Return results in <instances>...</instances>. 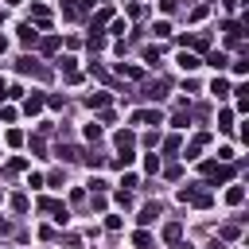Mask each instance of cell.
<instances>
[{
	"mask_svg": "<svg viewBox=\"0 0 249 249\" xmlns=\"http://www.w3.org/2000/svg\"><path fill=\"white\" fill-rule=\"evenodd\" d=\"M202 175H206V187H218V183H230L237 175V163H226V160H202Z\"/></svg>",
	"mask_w": 249,
	"mask_h": 249,
	"instance_id": "obj_1",
	"label": "cell"
},
{
	"mask_svg": "<svg viewBox=\"0 0 249 249\" xmlns=\"http://www.w3.org/2000/svg\"><path fill=\"white\" fill-rule=\"evenodd\" d=\"M179 202H191V206L206 210V206L214 202V195H210L206 183H187V187H179Z\"/></svg>",
	"mask_w": 249,
	"mask_h": 249,
	"instance_id": "obj_2",
	"label": "cell"
},
{
	"mask_svg": "<svg viewBox=\"0 0 249 249\" xmlns=\"http://www.w3.org/2000/svg\"><path fill=\"white\" fill-rule=\"evenodd\" d=\"M167 89H171V82H167V78H144L140 97H148V101H163V97H167Z\"/></svg>",
	"mask_w": 249,
	"mask_h": 249,
	"instance_id": "obj_3",
	"label": "cell"
},
{
	"mask_svg": "<svg viewBox=\"0 0 249 249\" xmlns=\"http://www.w3.org/2000/svg\"><path fill=\"white\" fill-rule=\"evenodd\" d=\"M16 70H19V74H31V78H51V70H47L43 62H35L31 54H23V58H16Z\"/></svg>",
	"mask_w": 249,
	"mask_h": 249,
	"instance_id": "obj_4",
	"label": "cell"
},
{
	"mask_svg": "<svg viewBox=\"0 0 249 249\" xmlns=\"http://www.w3.org/2000/svg\"><path fill=\"white\" fill-rule=\"evenodd\" d=\"M39 210H43V214H54V222H66V218H70L66 202H58V198H39Z\"/></svg>",
	"mask_w": 249,
	"mask_h": 249,
	"instance_id": "obj_5",
	"label": "cell"
},
{
	"mask_svg": "<svg viewBox=\"0 0 249 249\" xmlns=\"http://www.w3.org/2000/svg\"><path fill=\"white\" fill-rule=\"evenodd\" d=\"M58 70H62V78H66L70 86H74V82H82V70H78V58H70V54H66V58H58Z\"/></svg>",
	"mask_w": 249,
	"mask_h": 249,
	"instance_id": "obj_6",
	"label": "cell"
},
{
	"mask_svg": "<svg viewBox=\"0 0 249 249\" xmlns=\"http://www.w3.org/2000/svg\"><path fill=\"white\" fill-rule=\"evenodd\" d=\"M210 144V132H195L191 136V144H187V152H183V160H198V152Z\"/></svg>",
	"mask_w": 249,
	"mask_h": 249,
	"instance_id": "obj_7",
	"label": "cell"
},
{
	"mask_svg": "<svg viewBox=\"0 0 249 249\" xmlns=\"http://www.w3.org/2000/svg\"><path fill=\"white\" fill-rule=\"evenodd\" d=\"M31 23L43 31V27H51V8L47 4H31Z\"/></svg>",
	"mask_w": 249,
	"mask_h": 249,
	"instance_id": "obj_8",
	"label": "cell"
},
{
	"mask_svg": "<svg viewBox=\"0 0 249 249\" xmlns=\"http://www.w3.org/2000/svg\"><path fill=\"white\" fill-rule=\"evenodd\" d=\"M86 105H89V109H109V105H113V93H109V89H93V93L86 97Z\"/></svg>",
	"mask_w": 249,
	"mask_h": 249,
	"instance_id": "obj_9",
	"label": "cell"
},
{
	"mask_svg": "<svg viewBox=\"0 0 249 249\" xmlns=\"http://www.w3.org/2000/svg\"><path fill=\"white\" fill-rule=\"evenodd\" d=\"M54 156H58L62 163H74V160H82V148H78V144H62V140H58V148H54Z\"/></svg>",
	"mask_w": 249,
	"mask_h": 249,
	"instance_id": "obj_10",
	"label": "cell"
},
{
	"mask_svg": "<svg viewBox=\"0 0 249 249\" xmlns=\"http://www.w3.org/2000/svg\"><path fill=\"white\" fill-rule=\"evenodd\" d=\"M19 43H23V47H35V43H39V27H35L31 19L19 23Z\"/></svg>",
	"mask_w": 249,
	"mask_h": 249,
	"instance_id": "obj_11",
	"label": "cell"
},
{
	"mask_svg": "<svg viewBox=\"0 0 249 249\" xmlns=\"http://www.w3.org/2000/svg\"><path fill=\"white\" fill-rule=\"evenodd\" d=\"M156 218H160V202H144V206H140V214H136V222H140V226H152Z\"/></svg>",
	"mask_w": 249,
	"mask_h": 249,
	"instance_id": "obj_12",
	"label": "cell"
},
{
	"mask_svg": "<svg viewBox=\"0 0 249 249\" xmlns=\"http://www.w3.org/2000/svg\"><path fill=\"white\" fill-rule=\"evenodd\" d=\"M132 121H136V124H163V113H160V109H140Z\"/></svg>",
	"mask_w": 249,
	"mask_h": 249,
	"instance_id": "obj_13",
	"label": "cell"
},
{
	"mask_svg": "<svg viewBox=\"0 0 249 249\" xmlns=\"http://www.w3.org/2000/svg\"><path fill=\"white\" fill-rule=\"evenodd\" d=\"M179 66L191 74V70H198V66H202V58H198L195 51H179Z\"/></svg>",
	"mask_w": 249,
	"mask_h": 249,
	"instance_id": "obj_14",
	"label": "cell"
},
{
	"mask_svg": "<svg viewBox=\"0 0 249 249\" xmlns=\"http://www.w3.org/2000/svg\"><path fill=\"white\" fill-rule=\"evenodd\" d=\"M43 105H47V97H43V93H27V97H23V113H31V117H35Z\"/></svg>",
	"mask_w": 249,
	"mask_h": 249,
	"instance_id": "obj_15",
	"label": "cell"
},
{
	"mask_svg": "<svg viewBox=\"0 0 249 249\" xmlns=\"http://www.w3.org/2000/svg\"><path fill=\"white\" fill-rule=\"evenodd\" d=\"M160 148H163V156H175V152H183V140H179V132L163 136V140H160Z\"/></svg>",
	"mask_w": 249,
	"mask_h": 249,
	"instance_id": "obj_16",
	"label": "cell"
},
{
	"mask_svg": "<svg viewBox=\"0 0 249 249\" xmlns=\"http://www.w3.org/2000/svg\"><path fill=\"white\" fill-rule=\"evenodd\" d=\"M35 47H39V51H43V54H54V51H58V47H62V39H58V35H43V39H39V43H35Z\"/></svg>",
	"mask_w": 249,
	"mask_h": 249,
	"instance_id": "obj_17",
	"label": "cell"
},
{
	"mask_svg": "<svg viewBox=\"0 0 249 249\" xmlns=\"http://www.w3.org/2000/svg\"><path fill=\"white\" fill-rule=\"evenodd\" d=\"M206 62H210L214 70H226V66H230V54H226V51H206Z\"/></svg>",
	"mask_w": 249,
	"mask_h": 249,
	"instance_id": "obj_18",
	"label": "cell"
},
{
	"mask_svg": "<svg viewBox=\"0 0 249 249\" xmlns=\"http://www.w3.org/2000/svg\"><path fill=\"white\" fill-rule=\"evenodd\" d=\"M113 140H117V152H128V148H136V136H132L128 128H121V132H117Z\"/></svg>",
	"mask_w": 249,
	"mask_h": 249,
	"instance_id": "obj_19",
	"label": "cell"
},
{
	"mask_svg": "<svg viewBox=\"0 0 249 249\" xmlns=\"http://www.w3.org/2000/svg\"><path fill=\"white\" fill-rule=\"evenodd\" d=\"M86 47H89V51H101V47H105V35H101V27H89V35H86Z\"/></svg>",
	"mask_w": 249,
	"mask_h": 249,
	"instance_id": "obj_20",
	"label": "cell"
},
{
	"mask_svg": "<svg viewBox=\"0 0 249 249\" xmlns=\"http://www.w3.org/2000/svg\"><path fill=\"white\" fill-rule=\"evenodd\" d=\"M171 124H175V128H187V124H191V109H187V105H179V109L171 113Z\"/></svg>",
	"mask_w": 249,
	"mask_h": 249,
	"instance_id": "obj_21",
	"label": "cell"
},
{
	"mask_svg": "<svg viewBox=\"0 0 249 249\" xmlns=\"http://www.w3.org/2000/svg\"><path fill=\"white\" fill-rule=\"evenodd\" d=\"M19 171H27V160H23V156H12V160L4 163V175H19Z\"/></svg>",
	"mask_w": 249,
	"mask_h": 249,
	"instance_id": "obj_22",
	"label": "cell"
},
{
	"mask_svg": "<svg viewBox=\"0 0 249 249\" xmlns=\"http://www.w3.org/2000/svg\"><path fill=\"white\" fill-rule=\"evenodd\" d=\"M113 202H117L121 210H132V191H124V187H117V191H113Z\"/></svg>",
	"mask_w": 249,
	"mask_h": 249,
	"instance_id": "obj_23",
	"label": "cell"
},
{
	"mask_svg": "<svg viewBox=\"0 0 249 249\" xmlns=\"http://www.w3.org/2000/svg\"><path fill=\"white\" fill-rule=\"evenodd\" d=\"M117 74H121V78H136V82H144V70H140V66H124V62H117Z\"/></svg>",
	"mask_w": 249,
	"mask_h": 249,
	"instance_id": "obj_24",
	"label": "cell"
},
{
	"mask_svg": "<svg viewBox=\"0 0 249 249\" xmlns=\"http://www.w3.org/2000/svg\"><path fill=\"white\" fill-rule=\"evenodd\" d=\"M210 93H214V97H230V82H226V78L218 74V78L210 82Z\"/></svg>",
	"mask_w": 249,
	"mask_h": 249,
	"instance_id": "obj_25",
	"label": "cell"
},
{
	"mask_svg": "<svg viewBox=\"0 0 249 249\" xmlns=\"http://www.w3.org/2000/svg\"><path fill=\"white\" fill-rule=\"evenodd\" d=\"M233 97H237V113H245L249 109V86H237V89H230Z\"/></svg>",
	"mask_w": 249,
	"mask_h": 249,
	"instance_id": "obj_26",
	"label": "cell"
},
{
	"mask_svg": "<svg viewBox=\"0 0 249 249\" xmlns=\"http://www.w3.org/2000/svg\"><path fill=\"white\" fill-rule=\"evenodd\" d=\"M132 160H136V156H132V148H128V152H121V156H113L109 163H113L117 171H124V167H132Z\"/></svg>",
	"mask_w": 249,
	"mask_h": 249,
	"instance_id": "obj_27",
	"label": "cell"
},
{
	"mask_svg": "<svg viewBox=\"0 0 249 249\" xmlns=\"http://www.w3.org/2000/svg\"><path fill=\"white\" fill-rule=\"evenodd\" d=\"M226 202H230V206H241V202H245V187H237V183H233V187L226 191Z\"/></svg>",
	"mask_w": 249,
	"mask_h": 249,
	"instance_id": "obj_28",
	"label": "cell"
},
{
	"mask_svg": "<svg viewBox=\"0 0 249 249\" xmlns=\"http://www.w3.org/2000/svg\"><path fill=\"white\" fill-rule=\"evenodd\" d=\"M86 202H89V210H97V214H101V210L109 206V198H105V191H93V195H89Z\"/></svg>",
	"mask_w": 249,
	"mask_h": 249,
	"instance_id": "obj_29",
	"label": "cell"
},
{
	"mask_svg": "<svg viewBox=\"0 0 249 249\" xmlns=\"http://www.w3.org/2000/svg\"><path fill=\"white\" fill-rule=\"evenodd\" d=\"M109 19H113V8H109V4H101V8H97V16H93V27H105Z\"/></svg>",
	"mask_w": 249,
	"mask_h": 249,
	"instance_id": "obj_30",
	"label": "cell"
},
{
	"mask_svg": "<svg viewBox=\"0 0 249 249\" xmlns=\"http://www.w3.org/2000/svg\"><path fill=\"white\" fill-rule=\"evenodd\" d=\"M179 237H183V226L179 222H167L163 226V241H179Z\"/></svg>",
	"mask_w": 249,
	"mask_h": 249,
	"instance_id": "obj_31",
	"label": "cell"
},
{
	"mask_svg": "<svg viewBox=\"0 0 249 249\" xmlns=\"http://www.w3.org/2000/svg\"><path fill=\"white\" fill-rule=\"evenodd\" d=\"M132 245H136V249H152V233H148V230H136V233H132Z\"/></svg>",
	"mask_w": 249,
	"mask_h": 249,
	"instance_id": "obj_32",
	"label": "cell"
},
{
	"mask_svg": "<svg viewBox=\"0 0 249 249\" xmlns=\"http://www.w3.org/2000/svg\"><path fill=\"white\" fill-rule=\"evenodd\" d=\"M218 128H222V132L233 128V109H222V113H218Z\"/></svg>",
	"mask_w": 249,
	"mask_h": 249,
	"instance_id": "obj_33",
	"label": "cell"
},
{
	"mask_svg": "<svg viewBox=\"0 0 249 249\" xmlns=\"http://www.w3.org/2000/svg\"><path fill=\"white\" fill-rule=\"evenodd\" d=\"M218 237H222V241H233V237H241V226H233V222H230V226H222V230H218Z\"/></svg>",
	"mask_w": 249,
	"mask_h": 249,
	"instance_id": "obj_34",
	"label": "cell"
},
{
	"mask_svg": "<svg viewBox=\"0 0 249 249\" xmlns=\"http://www.w3.org/2000/svg\"><path fill=\"white\" fill-rule=\"evenodd\" d=\"M62 16H66V19H78V16H82L78 0H62Z\"/></svg>",
	"mask_w": 249,
	"mask_h": 249,
	"instance_id": "obj_35",
	"label": "cell"
},
{
	"mask_svg": "<svg viewBox=\"0 0 249 249\" xmlns=\"http://www.w3.org/2000/svg\"><path fill=\"white\" fill-rule=\"evenodd\" d=\"M152 35H156V39H167V35H171V23H167V19L152 23Z\"/></svg>",
	"mask_w": 249,
	"mask_h": 249,
	"instance_id": "obj_36",
	"label": "cell"
},
{
	"mask_svg": "<svg viewBox=\"0 0 249 249\" xmlns=\"http://www.w3.org/2000/svg\"><path fill=\"white\" fill-rule=\"evenodd\" d=\"M89 74H93L97 82H113V74H109L105 66H97V62H89Z\"/></svg>",
	"mask_w": 249,
	"mask_h": 249,
	"instance_id": "obj_37",
	"label": "cell"
},
{
	"mask_svg": "<svg viewBox=\"0 0 249 249\" xmlns=\"http://www.w3.org/2000/svg\"><path fill=\"white\" fill-rule=\"evenodd\" d=\"M27 206H31L27 195H12V210H16V214H27Z\"/></svg>",
	"mask_w": 249,
	"mask_h": 249,
	"instance_id": "obj_38",
	"label": "cell"
},
{
	"mask_svg": "<svg viewBox=\"0 0 249 249\" xmlns=\"http://www.w3.org/2000/svg\"><path fill=\"white\" fill-rule=\"evenodd\" d=\"M4 140H8L12 148H19V144H23V132H19V128H8V132H4Z\"/></svg>",
	"mask_w": 249,
	"mask_h": 249,
	"instance_id": "obj_39",
	"label": "cell"
},
{
	"mask_svg": "<svg viewBox=\"0 0 249 249\" xmlns=\"http://www.w3.org/2000/svg\"><path fill=\"white\" fill-rule=\"evenodd\" d=\"M82 160H86L89 167H101V163H105V156H101V152H82Z\"/></svg>",
	"mask_w": 249,
	"mask_h": 249,
	"instance_id": "obj_40",
	"label": "cell"
},
{
	"mask_svg": "<svg viewBox=\"0 0 249 249\" xmlns=\"http://www.w3.org/2000/svg\"><path fill=\"white\" fill-rule=\"evenodd\" d=\"M144 171L156 175V171H160V156H144Z\"/></svg>",
	"mask_w": 249,
	"mask_h": 249,
	"instance_id": "obj_41",
	"label": "cell"
},
{
	"mask_svg": "<svg viewBox=\"0 0 249 249\" xmlns=\"http://www.w3.org/2000/svg\"><path fill=\"white\" fill-rule=\"evenodd\" d=\"M109 27H113V35H121V39H124V31H128L124 19H109Z\"/></svg>",
	"mask_w": 249,
	"mask_h": 249,
	"instance_id": "obj_42",
	"label": "cell"
},
{
	"mask_svg": "<svg viewBox=\"0 0 249 249\" xmlns=\"http://www.w3.org/2000/svg\"><path fill=\"white\" fill-rule=\"evenodd\" d=\"M144 62L156 66V62H160V47H144Z\"/></svg>",
	"mask_w": 249,
	"mask_h": 249,
	"instance_id": "obj_43",
	"label": "cell"
},
{
	"mask_svg": "<svg viewBox=\"0 0 249 249\" xmlns=\"http://www.w3.org/2000/svg\"><path fill=\"white\" fill-rule=\"evenodd\" d=\"M86 140L97 144V140H101V124H86Z\"/></svg>",
	"mask_w": 249,
	"mask_h": 249,
	"instance_id": "obj_44",
	"label": "cell"
},
{
	"mask_svg": "<svg viewBox=\"0 0 249 249\" xmlns=\"http://www.w3.org/2000/svg\"><path fill=\"white\" fill-rule=\"evenodd\" d=\"M47 187H62V167H54V171L47 175Z\"/></svg>",
	"mask_w": 249,
	"mask_h": 249,
	"instance_id": "obj_45",
	"label": "cell"
},
{
	"mask_svg": "<svg viewBox=\"0 0 249 249\" xmlns=\"http://www.w3.org/2000/svg\"><path fill=\"white\" fill-rule=\"evenodd\" d=\"M86 198H89V195H86L82 187H78V191H70V202H74V206H86Z\"/></svg>",
	"mask_w": 249,
	"mask_h": 249,
	"instance_id": "obj_46",
	"label": "cell"
},
{
	"mask_svg": "<svg viewBox=\"0 0 249 249\" xmlns=\"http://www.w3.org/2000/svg\"><path fill=\"white\" fill-rule=\"evenodd\" d=\"M39 237H43V241H54L58 230H54V226H39Z\"/></svg>",
	"mask_w": 249,
	"mask_h": 249,
	"instance_id": "obj_47",
	"label": "cell"
},
{
	"mask_svg": "<svg viewBox=\"0 0 249 249\" xmlns=\"http://www.w3.org/2000/svg\"><path fill=\"white\" fill-rule=\"evenodd\" d=\"M47 105H51V109H62V105H66V97H62V93H51V97H47Z\"/></svg>",
	"mask_w": 249,
	"mask_h": 249,
	"instance_id": "obj_48",
	"label": "cell"
},
{
	"mask_svg": "<svg viewBox=\"0 0 249 249\" xmlns=\"http://www.w3.org/2000/svg\"><path fill=\"white\" fill-rule=\"evenodd\" d=\"M0 121H4V124H12V121H16V109H12V105H4V109H0Z\"/></svg>",
	"mask_w": 249,
	"mask_h": 249,
	"instance_id": "obj_49",
	"label": "cell"
},
{
	"mask_svg": "<svg viewBox=\"0 0 249 249\" xmlns=\"http://www.w3.org/2000/svg\"><path fill=\"white\" fill-rule=\"evenodd\" d=\"M31 152H35V156H43V152H47V144H43V136H31Z\"/></svg>",
	"mask_w": 249,
	"mask_h": 249,
	"instance_id": "obj_50",
	"label": "cell"
},
{
	"mask_svg": "<svg viewBox=\"0 0 249 249\" xmlns=\"http://www.w3.org/2000/svg\"><path fill=\"white\" fill-rule=\"evenodd\" d=\"M163 175H167V179H179V175H183V167H179V163H167V167H163Z\"/></svg>",
	"mask_w": 249,
	"mask_h": 249,
	"instance_id": "obj_51",
	"label": "cell"
},
{
	"mask_svg": "<svg viewBox=\"0 0 249 249\" xmlns=\"http://www.w3.org/2000/svg\"><path fill=\"white\" fill-rule=\"evenodd\" d=\"M233 70H237V74H245V70H249V58H245V54H241V58H233Z\"/></svg>",
	"mask_w": 249,
	"mask_h": 249,
	"instance_id": "obj_52",
	"label": "cell"
},
{
	"mask_svg": "<svg viewBox=\"0 0 249 249\" xmlns=\"http://www.w3.org/2000/svg\"><path fill=\"white\" fill-rule=\"evenodd\" d=\"M160 144V132H144V148H156Z\"/></svg>",
	"mask_w": 249,
	"mask_h": 249,
	"instance_id": "obj_53",
	"label": "cell"
},
{
	"mask_svg": "<svg viewBox=\"0 0 249 249\" xmlns=\"http://www.w3.org/2000/svg\"><path fill=\"white\" fill-rule=\"evenodd\" d=\"M105 230H113V233H117V230H121V218H117V214H109V218H105Z\"/></svg>",
	"mask_w": 249,
	"mask_h": 249,
	"instance_id": "obj_54",
	"label": "cell"
},
{
	"mask_svg": "<svg viewBox=\"0 0 249 249\" xmlns=\"http://www.w3.org/2000/svg\"><path fill=\"white\" fill-rule=\"evenodd\" d=\"M160 8H163V12H175V8H179V0H160Z\"/></svg>",
	"mask_w": 249,
	"mask_h": 249,
	"instance_id": "obj_55",
	"label": "cell"
},
{
	"mask_svg": "<svg viewBox=\"0 0 249 249\" xmlns=\"http://www.w3.org/2000/svg\"><path fill=\"white\" fill-rule=\"evenodd\" d=\"M206 249H226V241H222V237H214V241H210Z\"/></svg>",
	"mask_w": 249,
	"mask_h": 249,
	"instance_id": "obj_56",
	"label": "cell"
},
{
	"mask_svg": "<svg viewBox=\"0 0 249 249\" xmlns=\"http://www.w3.org/2000/svg\"><path fill=\"white\" fill-rule=\"evenodd\" d=\"M0 233H12V222L8 218H0Z\"/></svg>",
	"mask_w": 249,
	"mask_h": 249,
	"instance_id": "obj_57",
	"label": "cell"
},
{
	"mask_svg": "<svg viewBox=\"0 0 249 249\" xmlns=\"http://www.w3.org/2000/svg\"><path fill=\"white\" fill-rule=\"evenodd\" d=\"M171 249H191V245H187V241L179 237V241H171Z\"/></svg>",
	"mask_w": 249,
	"mask_h": 249,
	"instance_id": "obj_58",
	"label": "cell"
},
{
	"mask_svg": "<svg viewBox=\"0 0 249 249\" xmlns=\"http://www.w3.org/2000/svg\"><path fill=\"white\" fill-rule=\"evenodd\" d=\"M19 4H23V0H4V8H19Z\"/></svg>",
	"mask_w": 249,
	"mask_h": 249,
	"instance_id": "obj_59",
	"label": "cell"
},
{
	"mask_svg": "<svg viewBox=\"0 0 249 249\" xmlns=\"http://www.w3.org/2000/svg\"><path fill=\"white\" fill-rule=\"evenodd\" d=\"M93 4H97V8H101V4H109V0H86V8H93Z\"/></svg>",
	"mask_w": 249,
	"mask_h": 249,
	"instance_id": "obj_60",
	"label": "cell"
},
{
	"mask_svg": "<svg viewBox=\"0 0 249 249\" xmlns=\"http://www.w3.org/2000/svg\"><path fill=\"white\" fill-rule=\"evenodd\" d=\"M4 51H8V39H4V35H0V54H4Z\"/></svg>",
	"mask_w": 249,
	"mask_h": 249,
	"instance_id": "obj_61",
	"label": "cell"
},
{
	"mask_svg": "<svg viewBox=\"0 0 249 249\" xmlns=\"http://www.w3.org/2000/svg\"><path fill=\"white\" fill-rule=\"evenodd\" d=\"M4 19H8V8H0V23H4Z\"/></svg>",
	"mask_w": 249,
	"mask_h": 249,
	"instance_id": "obj_62",
	"label": "cell"
},
{
	"mask_svg": "<svg viewBox=\"0 0 249 249\" xmlns=\"http://www.w3.org/2000/svg\"><path fill=\"white\" fill-rule=\"evenodd\" d=\"M4 89H8V86H4V78H0V97H4Z\"/></svg>",
	"mask_w": 249,
	"mask_h": 249,
	"instance_id": "obj_63",
	"label": "cell"
}]
</instances>
